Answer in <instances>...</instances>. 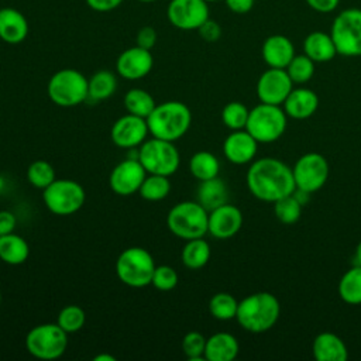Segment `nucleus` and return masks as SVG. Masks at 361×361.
<instances>
[{"label":"nucleus","instance_id":"obj_41","mask_svg":"<svg viewBox=\"0 0 361 361\" xmlns=\"http://www.w3.org/2000/svg\"><path fill=\"white\" fill-rule=\"evenodd\" d=\"M178 272L171 265H157L151 285H154V288L158 290L168 292L178 285Z\"/></svg>","mask_w":361,"mask_h":361},{"label":"nucleus","instance_id":"obj_2","mask_svg":"<svg viewBox=\"0 0 361 361\" xmlns=\"http://www.w3.org/2000/svg\"><path fill=\"white\" fill-rule=\"evenodd\" d=\"M281 314V305L269 292H255L238 302L235 319L250 333H264L275 326Z\"/></svg>","mask_w":361,"mask_h":361},{"label":"nucleus","instance_id":"obj_30","mask_svg":"<svg viewBox=\"0 0 361 361\" xmlns=\"http://www.w3.org/2000/svg\"><path fill=\"white\" fill-rule=\"evenodd\" d=\"M189 171L197 180H206L219 176L220 162L209 151H197L189 159Z\"/></svg>","mask_w":361,"mask_h":361},{"label":"nucleus","instance_id":"obj_4","mask_svg":"<svg viewBox=\"0 0 361 361\" xmlns=\"http://www.w3.org/2000/svg\"><path fill=\"white\" fill-rule=\"evenodd\" d=\"M166 226L180 240L200 238L207 234L209 212L197 200H183L171 207Z\"/></svg>","mask_w":361,"mask_h":361},{"label":"nucleus","instance_id":"obj_28","mask_svg":"<svg viewBox=\"0 0 361 361\" xmlns=\"http://www.w3.org/2000/svg\"><path fill=\"white\" fill-rule=\"evenodd\" d=\"M210 254V245L203 237L192 238L186 240L185 245L182 247L180 261L183 267L189 269H200L209 262Z\"/></svg>","mask_w":361,"mask_h":361},{"label":"nucleus","instance_id":"obj_49","mask_svg":"<svg viewBox=\"0 0 361 361\" xmlns=\"http://www.w3.org/2000/svg\"><path fill=\"white\" fill-rule=\"evenodd\" d=\"M93 360L94 361H116V358L110 354H97V355H94Z\"/></svg>","mask_w":361,"mask_h":361},{"label":"nucleus","instance_id":"obj_43","mask_svg":"<svg viewBox=\"0 0 361 361\" xmlns=\"http://www.w3.org/2000/svg\"><path fill=\"white\" fill-rule=\"evenodd\" d=\"M157 39H158V34H157L155 28L151 27V25H144V27H141V28L137 31V35H135V45L151 51V49L155 47Z\"/></svg>","mask_w":361,"mask_h":361},{"label":"nucleus","instance_id":"obj_17","mask_svg":"<svg viewBox=\"0 0 361 361\" xmlns=\"http://www.w3.org/2000/svg\"><path fill=\"white\" fill-rule=\"evenodd\" d=\"M154 66V56L149 49L138 45L124 49L116 61V72L126 80H138L145 78Z\"/></svg>","mask_w":361,"mask_h":361},{"label":"nucleus","instance_id":"obj_23","mask_svg":"<svg viewBox=\"0 0 361 361\" xmlns=\"http://www.w3.org/2000/svg\"><path fill=\"white\" fill-rule=\"evenodd\" d=\"M312 353L317 361H345L348 358L344 341L330 331H323L314 337Z\"/></svg>","mask_w":361,"mask_h":361},{"label":"nucleus","instance_id":"obj_47","mask_svg":"<svg viewBox=\"0 0 361 361\" xmlns=\"http://www.w3.org/2000/svg\"><path fill=\"white\" fill-rule=\"evenodd\" d=\"M226 7L234 14H247L252 10L255 0H223Z\"/></svg>","mask_w":361,"mask_h":361},{"label":"nucleus","instance_id":"obj_29","mask_svg":"<svg viewBox=\"0 0 361 361\" xmlns=\"http://www.w3.org/2000/svg\"><path fill=\"white\" fill-rule=\"evenodd\" d=\"M117 89V76L106 69L94 72L89 79H87V90H89V97L94 102L106 100L114 94Z\"/></svg>","mask_w":361,"mask_h":361},{"label":"nucleus","instance_id":"obj_51","mask_svg":"<svg viewBox=\"0 0 361 361\" xmlns=\"http://www.w3.org/2000/svg\"><path fill=\"white\" fill-rule=\"evenodd\" d=\"M207 3H216V1H221V0H206Z\"/></svg>","mask_w":361,"mask_h":361},{"label":"nucleus","instance_id":"obj_52","mask_svg":"<svg viewBox=\"0 0 361 361\" xmlns=\"http://www.w3.org/2000/svg\"><path fill=\"white\" fill-rule=\"evenodd\" d=\"M0 305H1V292H0Z\"/></svg>","mask_w":361,"mask_h":361},{"label":"nucleus","instance_id":"obj_44","mask_svg":"<svg viewBox=\"0 0 361 361\" xmlns=\"http://www.w3.org/2000/svg\"><path fill=\"white\" fill-rule=\"evenodd\" d=\"M309 8L320 14H329L338 8L341 0H305Z\"/></svg>","mask_w":361,"mask_h":361},{"label":"nucleus","instance_id":"obj_12","mask_svg":"<svg viewBox=\"0 0 361 361\" xmlns=\"http://www.w3.org/2000/svg\"><path fill=\"white\" fill-rule=\"evenodd\" d=\"M293 179L298 190L309 195L320 190L329 179V162L319 152H307L295 162Z\"/></svg>","mask_w":361,"mask_h":361},{"label":"nucleus","instance_id":"obj_32","mask_svg":"<svg viewBox=\"0 0 361 361\" xmlns=\"http://www.w3.org/2000/svg\"><path fill=\"white\" fill-rule=\"evenodd\" d=\"M123 102H124L126 110L130 114L140 116V117H144V118H147L151 114V111L154 110V107L157 106L154 96L149 92H147L144 89H140V87L130 89L124 94Z\"/></svg>","mask_w":361,"mask_h":361},{"label":"nucleus","instance_id":"obj_34","mask_svg":"<svg viewBox=\"0 0 361 361\" xmlns=\"http://www.w3.org/2000/svg\"><path fill=\"white\" fill-rule=\"evenodd\" d=\"M238 309V300L228 292L214 293L209 300V312L210 314L221 322H227L235 319Z\"/></svg>","mask_w":361,"mask_h":361},{"label":"nucleus","instance_id":"obj_11","mask_svg":"<svg viewBox=\"0 0 361 361\" xmlns=\"http://www.w3.org/2000/svg\"><path fill=\"white\" fill-rule=\"evenodd\" d=\"M42 200L45 207L55 216H71L85 204L86 192L73 179H55L42 190Z\"/></svg>","mask_w":361,"mask_h":361},{"label":"nucleus","instance_id":"obj_35","mask_svg":"<svg viewBox=\"0 0 361 361\" xmlns=\"http://www.w3.org/2000/svg\"><path fill=\"white\" fill-rule=\"evenodd\" d=\"M302 203L295 196V193H290L288 196H283L274 202V212L276 219L281 223L285 224H293L300 219L302 214Z\"/></svg>","mask_w":361,"mask_h":361},{"label":"nucleus","instance_id":"obj_14","mask_svg":"<svg viewBox=\"0 0 361 361\" xmlns=\"http://www.w3.org/2000/svg\"><path fill=\"white\" fill-rule=\"evenodd\" d=\"M293 89V82L286 69L268 68L257 82V96L261 103L282 106Z\"/></svg>","mask_w":361,"mask_h":361},{"label":"nucleus","instance_id":"obj_6","mask_svg":"<svg viewBox=\"0 0 361 361\" xmlns=\"http://www.w3.org/2000/svg\"><path fill=\"white\" fill-rule=\"evenodd\" d=\"M47 93L56 106L75 107L89 97L87 78L73 68H63L49 78Z\"/></svg>","mask_w":361,"mask_h":361},{"label":"nucleus","instance_id":"obj_20","mask_svg":"<svg viewBox=\"0 0 361 361\" xmlns=\"http://www.w3.org/2000/svg\"><path fill=\"white\" fill-rule=\"evenodd\" d=\"M261 55L268 68L285 69L296 54L290 38L282 34H272L264 39Z\"/></svg>","mask_w":361,"mask_h":361},{"label":"nucleus","instance_id":"obj_5","mask_svg":"<svg viewBox=\"0 0 361 361\" xmlns=\"http://www.w3.org/2000/svg\"><path fill=\"white\" fill-rule=\"evenodd\" d=\"M155 267L154 257L148 250L128 247L117 257L116 274L124 285L138 289L151 285Z\"/></svg>","mask_w":361,"mask_h":361},{"label":"nucleus","instance_id":"obj_26","mask_svg":"<svg viewBox=\"0 0 361 361\" xmlns=\"http://www.w3.org/2000/svg\"><path fill=\"white\" fill-rule=\"evenodd\" d=\"M196 200L207 212H210L228 202V188L226 182L219 176L200 180L196 190Z\"/></svg>","mask_w":361,"mask_h":361},{"label":"nucleus","instance_id":"obj_19","mask_svg":"<svg viewBox=\"0 0 361 361\" xmlns=\"http://www.w3.org/2000/svg\"><path fill=\"white\" fill-rule=\"evenodd\" d=\"M258 151V141L245 130L231 131L223 142V154L231 164L244 165L252 162Z\"/></svg>","mask_w":361,"mask_h":361},{"label":"nucleus","instance_id":"obj_33","mask_svg":"<svg viewBox=\"0 0 361 361\" xmlns=\"http://www.w3.org/2000/svg\"><path fill=\"white\" fill-rule=\"evenodd\" d=\"M171 192L169 176L147 173L141 188L138 190L140 196L148 202H159L165 199Z\"/></svg>","mask_w":361,"mask_h":361},{"label":"nucleus","instance_id":"obj_21","mask_svg":"<svg viewBox=\"0 0 361 361\" xmlns=\"http://www.w3.org/2000/svg\"><path fill=\"white\" fill-rule=\"evenodd\" d=\"M30 32L28 20L14 7L0 8V39L10 45L23 42Z\"/></svg>","mask_w":361,"mask_h":361},{"label":"nucleus","instance_id":"obj_9","mask_svg":"<svg viewBox=\"0 0 361 361\" xmlns=\"http://www.w3.org/2000/svg\"><path fill=\"white\" fill-rule=\"evenodd\" d=\"M330 35L334 41L337 55L361 56V8L348 7L333 18Z\"/></svg>","mask_w":361,"mask_h":361},{"label":"nucleus","instance_id":"obj_18","mask_svg":"<svg viewBox=\"0 0 361 361\" xmlns=\"http://www.w3.org/2000/svg\"><path fill=\"white\" fill-rule=\"evenodd\" d=\"M241 226V210L228 202L209 212L207 233L217 240H227L234 237L240 231Z\"/></svg>","mask_w":361,"mask_h":361},{"label":"nucleus","instance_id":"obj_50","mask_svg":"<svg viewBox=\"0 0 361 361\" xmlns=\"http://www.w3.org/2000/svg\"><path fill=\"white\" fill-rule=\"evenodd\" d=\"M137 1H140V3H154L157 0H137Z\"/></svg>","mask_w":361,"mask_h":361},{"label":"nucleus","instance_id":"obj_36","mask_svg":"<svg viewBox=\"0 0 361 361\" xmlns=\"http://www.w3.org/2000/svg\"><path fill=\"white\" fill-rule=\"evenodd\" d=\"M314 65H316L314 61H312L307 55L300 54V55H295L285 69H286L289 78L292 79L293 85L295 83L303 85L313 78L314 69H316Z\"/></svg>","mask_w":361,"mask_h":361},{"label":"nucleus","instance_id":"obj_39","mask_svg":"<svg viewBox=\"0 0 361 361\" xmlns=\"http://www.w3.org/2000/svg\"><path fill=\"white\" fill-rule=\"evenodd\" d=\"M248 113L250 110L241 102H230L221 110V121L231 131L243 130L245 128Z\"/></svg>","mask_w":361,"mask_h":361},{"label":"nucleus","instance_id":"obj_42","mask_svg":"<svg viewBox=\"0 0 361 361\" xmlns=\"http://www.w3.org/2000/svg\"><path fill=\"white\" fill-rule=\"evenodd\" d=\"M197 32L200 35V38L206 42H216L220 39L221 37V27L217 21L207 18L199 28Z\"/></svg>","mask_w":361,"mask_h":361},{"label":"nucleus","instance_id":"obj_48","mask_svg":"<svg viewBox=\"0 0 361 361\" xmlns=\"http://www.w3.org/2000/svg\"><path fill=\"white\" fill-rule=\"evenodd\" d=\"M354 265H361V241L357 244L354 254Z\"/></svg>","mask_w":361,"mask_h":361},{"label":"nucleus","instance_id":"obj_7","mask_svg":"<svg viewBox=\"0 0 361 361\" xmlns=\"http://www.w3.org/2000/svg\"><path fill=\"white\" fill-rule=\"evenodd\" d=\"M286 118L288 116L281 106L259 103L250 110L245 130L258 142H274L283 135Z\"/></svg>","mask_w":361,"mask_h":361},{"label":"nucleus","instance_id":"obj_25","mask_svg":"<svg viewBox=\"0 0 361 361\" xmlns=\"http://www.w3.org/2000/svg\"><path fill=\"white\" fill-rule=\"evenodd\" d=\"M303 54L316 63L331 61L337 55V49L330 32L312 31L303 39Z\"/></svg>","mask_w":361,"mask_h":361},{"label":"nucleus","instance_id":"obj_10","mask_svg":"<svg viewBox=\"0 0 361 361\" xmlns=\"http://www.w3.org/2000/svg\"><path fill=\"white\" fill-rule=\"evenodd\" d=\"M66 347L68 333L58 323L37 324L25 336L27 351L38 360H56Z\"/></svg>","mask_w":361,"mask_h":361},{"label":"nucleus","instance_id":"obj_46","mask_svg":"<svg viewBox=\"0 0 361 361\" xmlns=\"http://www.w3.org/2000/svg\"><path fill=\"white\" fill-rule=\"evenodd\" d=\"M16 226H17V219H16L14 213L10 210L0 209V235L14 233Z\"/></svg>","mask_w":361,"mask_h":361},{"label":"nucleus","instance_id":"obj_1","mask_svg":"<svg viewBox=\"0 0 361 361\" xmlns=\"http://www.w3.org/2000/svg\"><path fill=\"white\" fill-rule=\"evenodd\" d=\"M245 179L251 195L268 203H274L296 190L292 168L272 157L252 161Z\"/></svg>","mask_w":361,"mask_h":361},{"label":"nucleus","instance_id":"obj_15","mask_svg":"<svg viewBox=\"0 0 361 361\" xmlns=\"http://www.w3.org/2000/svg\"><path fill=\"white\" fill-rule=\"evenodd\" d=\"M147 176V171L138 158H127L118 162L110 172V189L118 196H131L138 193L141 183Z\"/></svg>","mask_w":361,"mask_h":361},{"label":"nucleus","instance_id":"obj_40","mask_svg":"<svg viewBox=\"0 0 361 361\" xmlns=\"http://www.w3.org/2000/svg\"><path fill=\"white\" fill-rule=\"evenodd\" d=\"M206 337L199 331H189L182 338V351L190 361L204 360Z\"/></svg>","mask_w":361,"mask_h":361},{"label":"nucleus","instance_id":"obj_13","mask_svg":"<svg viewBox=\"0 0 361 361\" xmlns=\"http://www.w3.org/2000/svg\"><path fill=\"white\" fill-rule=\"evenodd\" d=\"M166 18L178 30L197 31L210 18V8L206 0H171L166 6Z\"/></svg>","mask_w":361,"mask_h":361},{"label":"nucleus","instance_id":"obj_38","mask_svg":"<svg viewBox=\"0 0 361 361\" xmlns=\"http://www.w3.org/2000/svg\"><path fill=\"white\" fill-rule=\"evenodd\" d=\"M85 322H86V312L79 305H66L59 310L56 317V323L68 334L79 331L85 326Z\"/></svg>","mask_w":361,"mask_h":361},{"label":"nucleus","instance_id":"obj_37","mask_svg":"<svg viewBox=\"0 0 361 361\" xmlns=\"http://www.w3.org/2000/svg\"><path fill=\"white\" fill-rule=\"evenodd\" d=\"M27 179L34 188L44 190L56 179L55 169L48 161H44V159L34 161L28 165Z\"/></svg>","mask_w":361,"mask_h":361},{"label":"nucleus","instance_id":"obj_31","mask_svg":"<svg viewBox=\"0 0 361 361\" xmlns=\"http://www.w3.org/2000/svg\"><path fill=\"white\" fill-rule=\"evenodd\" d=\"M338 296L348 305H361V265L345 271L338 282Z\"/></svg>","mask_w":361,"mask_h":361},{"label":"nucleus","instance_id":"obj_3","mask_svg":"<svg viewBox=\"0 0 361 361\" xmlns=\"http://www.w3.org/2000/svg\"><path fill=\"white\" fill-rule=\"evenodd\" d=\"M147 124L152 137L173 142L188 133L192 124V113L185 103L168 100L154 107L147 117Z\"/></svg>","mask_w":361,"mask_h":361},{"label":"nucleus","instance_id":"obj_8","mask_svg":"<svg viewBox=\"0 0 361 361\" xmlns=\"http://www.w3.org/2000/svg\"><path fill=\"white\" fill-rule=\"evenodd\" d=\"M137 158L147 171L155 175H173L180 165V155L172 141L152 137L145 140L137 152Z\"/></svg>","mask_w":361,"mask_h":361},{"label":"nucleus","instance_id":"obj_24","mask_svg":"<svg viewBox=\"0 0 361 361\" xmlns=\"http://www.w3.org/2000/svg\"><path fill=\"white\" fill-rule=\"evenodd\" d=\"M240 351L237 338L227 331H219L206 338L204 360L207 361H233Z\"/></svg>","mask_w":361,"mask_h":361},{"label":"nucleus","instance_id":"obj_53","mask_svg":"<svg viewBox=\"0 0 361 361\" xmlns=\"http://www.w3.org/2000/svg\"><path fill=\"white\" fill-rule=\"evenodd\" d=\"M0 202H1V197H0Z\"/></svg>","mask_w":361,"mask_h":361},{"label":"nucleus","instance_id":"obj_16","mask_svg":"<svg viewBox=\"0 0 361 361\" xmlns=\"http://www.w3.org/2000/svg\"><path fill=\"white\" fill-rule=\"evenodd\" d=\"M149 134L147 118L127 113L117 118L110 130L111 141L116 147L131 149L140 147Z\"/></svg>","mask_w":361,"mask_h":361},{"label":"nucleus","instance_id":"obj_22","mask_svg":"<svg viewBox=\"0 0 361 361\" xmlns=\"http://www.w3.org/2000/svg\"><path fill=\"white\" fill-rule=\"evenodd\" d=\"M319 107L317 94L307 87L292 89L283 102V110L288 117L295 120H305L312 117Z\"/></svg>","mask_w":361,"mask_h":361},{"label":"nucleus","instance_id":"obj_45","mask_svg":"<svg viewBox=\"0 0 361 361\" xmlns=\"http://www.w3.org/2000/svg\"><path fill=\"white\" fill-rule=\"evenodd\" d=\"M89 8L97 13H109L118 8L124 0H85Z\"/></svg>","mask_w":361,"mask_h":361},{"label":"nucleus","instance_id":"obj_27","mask_svg":"<svg viewBox=\"0 0 361 361\" xmlns=\"http://www.w3.org/2000/svg\"><path fill=\"white\" fill-rule=\"evenodd\" d=\"M30 245L21 235L10 233L0 235V259L8 265H21L28 259Z\"/></svg>","mask_w":361,"mask_h":361}]
</instances>
